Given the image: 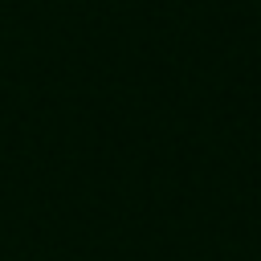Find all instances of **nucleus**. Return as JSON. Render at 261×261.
Returning <instances> with one entry per match:
<instances>
[]
</instances>
